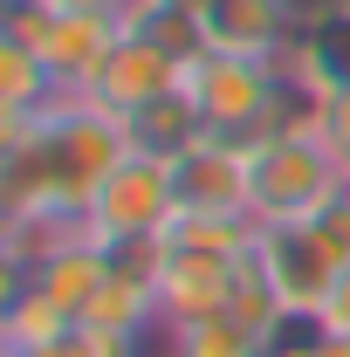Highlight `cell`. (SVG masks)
Listing matches in <instances>:
<instances>
[{
  "instance_id": "obj_1",
  "label": "cell",
  "mask_w": 350,
  "mask_h": 357,
  "mask_svg": "<svg viewBox=\"0 0 350 357\" xmlns=\"http://www.w3.org/2000/svg\"><path fill=\"white\" fill-rule=\"evenodd\" d=\"M248 213L254 227L268 220H316L323 206H337L350 185V165L330 151L323 131H268L261 144H248Z\"/></svg>"
},
{
  "instance_id": "obj_2",
  "label": "cell",
  "mask_w": 350,
  "mask_h": 357,
  "mask_svg": "<svg viewBox=\"0 0 350 357\" xmlns=\"http://www.w3.org/2000/svg\"><path fill=\"white\" fill-rule=\"evenodd\" d=\"M185 89L206 117V137H234V144H261L275 131V103H282V62H254V55H213L199 48L185 62Z\"/></svg>"
},
{
  "instance_id": "obj_3",
  "label": "cell",
  "mask_w": 350,
  "mask_h": 357,
  "mask_svg": "<svg viewBox=\"0 0 350 357\" xmlns=\"http://www.w3.org/2000/svg\"><path fill=\"white\" fill-rule=\"evenodd\" d=\"M172 213H178L172 158H151V151H137V144H131V158L96 185V199L83 206L96 248H151V241L172 227Z\"/></svg>"
},
{
  "instance_id": "obj_4",
  "label": "cell",
  "mask_w": 350,
  "mask_h": 357,
  "mask_svg": "<svg viewBox=\"0 0 350 357\" xmlns=\"http://www.w3.org/2000/svg\"><path fill=\"white\" fill-rule=\"evenodd\" d=\"M0 35L35 48L42 69L55 76V89H83L89 76L103 69V55L117 48L124 14H55V7H42V0H7Z\"/></svg>"
},
{
  "instance_id": "obj_5",
  "label": "cell",
  "mask_w": 350,
  "mask_h": 357,
  "mask_svg": "<svg viewBox=\"0 0 350 357\" xmlns=\"http://www.w3.org/2000/svg\"><path fill=\"white\" fill-rule=\"evenodd\" d=\"M248 255H254V248H248ZM248 255L158 234V241H151V268H158V316H165V330H185V323H199V316L227 310V296H234Z\"/></svg>"
},
{
  "instance_id": "obj_6",
  "label": "cell",
  "mask_w": 350,
  "mask_h": 357,
  "mask_svg": "<svg viewBox=\"0 0 350 357\" xmlns=\"http://www.w3.org/2000/svg\"><path fill=\"white\" fill-rule=\"evenodd\" d=\"M254 261H261V275L275 282V296L289 303V316H316L323 296H330V282L350 268L316 220H268V227H254Z\"/></svg>"
},
{
  "instance_id": "obj_7",
  "label": "cell",
  "mask_w": 350,
  "mask_h": 357,
  "mask_svg": "<svg viewBox=\"0 0 350 357\" xmlns=\"http://www.w3.org/2000/svg\"><path fill=\"white\" fill-rule=\"evenodd\" d=\"M178 83H185V62H178L172 48H158L151 35H137L131 21H124L117 48L103 55V69H96L76 96H83V103H96L103 117L131 124L137 110H151V103H158V96H172Z\"/></svg>"
},
{
  "instance_id": "obj_8",
  "label": "cell",
  "mask_w": 350,
  "mask_h": 357,
  "mask_svg": "<svg viewBox=\"0 0 350 357\" xmlns=\"http://www.w3.org/2000/svg\"><path fill=\"white\" fill-rule=\"evenodd\" d=\"M83 323L89 330H110V337H165L151 248H110V268H103V282L89 296Z\"/></svg>"
},
{
  "instance_id": "obj_9",
  "label": "cell",
  "mask_w": 350,
  "mask_h": 357,
  "mask_svg": "<svg viewBox=\"0 0 350 357\" xmlns=\"http://www.w3.org/2000/svg\"><path fill=\"white\" fill-rule=\"evenodd\" d=\"M172 199H178V213H248V199H254V185H248V144L199 137L192 151H178L172 158Z\"/></svg>"
},
{
  "instance_id": "obj_10",
  "label": "cell",
  "mask_w": 350,
  "mask_h": 357,
  "mask_svg": "<svg viewBox=\"0 0 350 357\" xmlns=\"http://www.w3.org/2000/svg\"><path fill=\"white\" fill-rule=\"evenodd\" d=\"M83 241H89V220L69 213V206H21V213H0V275H7V289L28 282V275H42L55 255H69V248H83Z\"/></svg>"
},
{
  "instance_id": "obj_11",
  "label": "cell",
  "mask_w": 350,
  "mask_h": 357,
  "mask_svg": "<svg viewBox=\"0 0 350 357\" xmlns=\"http://www.w3.org/2000/svg\"><path fill=\"white\" fill-rule=\"evenodd\" d=\"M289 69H296L303 83H316L323 96L350 89V7H330V14H316V21L296 28Z\"/></svg>"
},
{
  "instance_id": "obj_12",
  "label": "cell",
  "mask_w": 350,
  "mask_h": 357,
  "mask_svg": "<svg viewBox=\"0 0 350 357\" xmlns=\"http://www.w3.org/2000/svg\"><path fill=\"white\" fill-rule=\"evenodd\" d=\"M124 131H131V144H137V151H151V158H178V151H192V144L206 137V117H199L192 89L178 83L172 96H158L151 110H137Z\"/></svg>"
},
{
  "instance_id": "obj_13",
  "label": "cell",
  "mask_w": 350,
  "mask_h": 357,
  "mask_svg": "<svg viewBox=\"0 0 350 357\" xmlns=\"http://www.w3.org/2000/svg\"><path fill=\"white\" fill-rule=\"evenodd\" d=\"M103 268H110V248H96V241H83V248H69V255H55V261L42 268V275H28V289H42L55 310L69 316V323H83L89 296H96V282H103Z\"/></svg>"
},
{
  "instance_id": "obj_14",
  "label": "cell",
  "mask_w": 350,
  "mask_h": 357,
  "mask_svg": "<svg viewBox=\"0 0 350 357\" xmlns=\"http://www.w3.org/2000/svg\"><path fill=\"white\" fill-rule=\"evenodd\" d=\"M165 357H268V337H254L234 316H199L185 330H165Z\"/></svg>"
},
{
  "instance_id": "obj_15",
  "label": "cell",
  "mask_w": 350,
  "mask_h": 357,
  "mask_svg": "<svg viewBox=\"0 0 350 357\" xmlns=\"http://www.w3.org/2000/svg\"><path fill=\"white\" fill-rule=\"evenodd\" d=\"M268 357H350L344 337H330L316 316H289V330L268 344Z\"/></svg>"
},
{
  "instance_id": "obj_16",
  "label": "cell",
  "mask_w": 350,
  "mask_h": 357,
  "mask_svg": "<svg viewBox=\"0 0 350 357\" xmlns=\"http://www.w3.org/2000/svg\"><path fill=\"white\" fill-rule=\"evenodd\" d=\"M316 323H323L330 337H344V344H350V268L337 275V282H330V296H323V310H316Z\"/></svg>"
},
{
  "instance_id": "obj_17",
  "label": "cell",
  "mask_w": 350,
  "mask_h": 357,
  "mask_svg": "<svg viewBox=\"0 0 350 357\" xmlns=\"http://www.w3.org/2000/svg\"><path fill=\"white\" fill-rule=\"evenodd\" d=\"M323 137H330V151L350 165V89H337V96L323 103Z\"/></svg>"
},
{
  "instance_id": "obj_18",
  "label": "cell",
  "mask_w": 350,
  "mask_h": 357,
  "mask_svg": "<svg viewBox=\"0 0 350 357\" xmlns=\"http://www.w3.org/2000/svg\"><path fill=\"white\" fill-rule=\"evenodd\" d=\"M55 14H131V0H42Z\"/></svg>"
},
{
  "instance_id": "obj_19",
  "label": "cell",
  "mask_w": 350,
  "mask_h": 357,
  "mask_svg": "<svg viewBox=\"0 0 350 357\" xmlns=\"http://www.w3.org/2000/svg\"><path fill=\"white\" fill-rule=\"evenodd\" d=\"M0 357H14V351H0Z\"/></svg>"
},
{
  "instance_id": "obj_20",
  "label": "cell",
  "mask_w": 350,
  "mask_h": 357,
  "mask_svg": "<svg viewBox=\"0 0 350 357\" xmlns=\"http://www.w3.org/2000/svg\"><path fill=\"white\" fill-rule=\"evenodd\" d=\"M344 192H350V185H344Z\"/></svg>"
}]
</instances>
